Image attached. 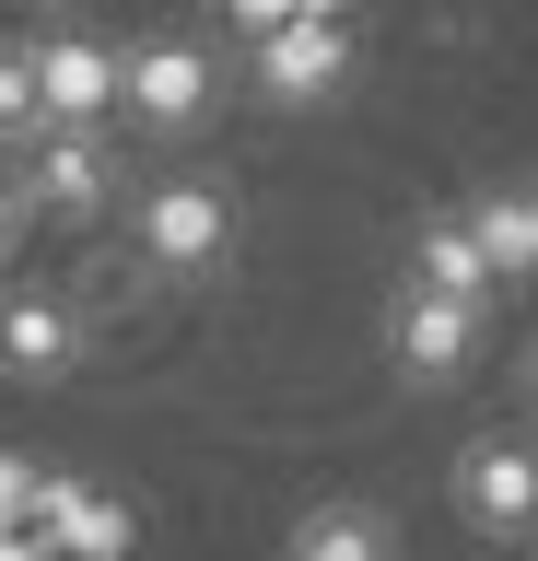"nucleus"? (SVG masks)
<instances>
[{
	"instance_id": "13",
	"label": "nucleus",
	"mask_w": 538,
	"mask_h": 561,
	"mask_svg": "<svg viewBox=\"0 0 538 561\" xmlns=\"http://www.w3.org/2000/svg\"><path fill=\"white\" fill-rule=\"evenodd\" d=\"M47 129V94H36V47L24 35H0V152H24Z\"/></svg>"
},
{
	"instance_id": "4",
	"label": "nucleus",
	"mask_w": 538,
	"mask_h": 561,
	"mask_svg": "<svg viewBox=\"0 0 538 561\" xmlns=\"http://www.w3.org/2000/svg\"><path fill=\"white\" fill-rule=\"evenodd\" d=\"M457 515L480 538H527L538 526V445L527 433H468L457 445Z\"/></svg>"
},
{
	"instance_id": "7",
	"label": "nucleus",
	"mask_w": 538,
	"mask_h": 561,
	"mask_svg": "<svg viewBox=\"0 0 538 561\" xmlns=\"http://www.w3.org/2000/svg\"><path fill=\"white\" fill-rule=\"evenodd\" d=\"M480 340H492V305H445V293H398L387 305V351H398V375H422V386L468 375Z\"/></svg>"
},
{
	"instance_id": "15",
	"label": "nucleus",
	"mask_w": 538,
	"mask_h": 561,
	"mask_svg": "<svg viewBox=\"0 0 538 561\" xmlns=\"http://www.w3.org/2000/svg\"><path fill=\"white\" fill-rule=\"evenodd\" d=\"M24 222H36V210H24V187L0 175V270H12V245H24Z\"/></svg>"
},
{
	"instance_id": "2",
	"label": "nucleus",
	"mask_w": 538,
	"mask_h": 561,
	"mask_svg": "<svg viewBox=\"0 0 538 561\" xmlns=\"http://www.w3.org/2000/svg\"><path fill=\"white\" fill-rule=\"evenodd\" d=\"M12 187H24V210H59V222H94L117 187V140L106 129H59L47 117L24 152H12Z\"/></svg>"
},
{
	"instance_id": "12",
	"label": "nucleus",
	"mask_w": 538,
	"mask_h": 561,
	"mask_svg": "<svg viewBox=\"0 0 538 561\" xmlns=\"http://www.w3.org/2000/svg\"><path fill=\"white\" fill-rule=\"evenodd\" d=\"M468 234H480L492 280H527V270H538V245H527V187H480V199H468Z\"/></svg>"
},
{
	"instance_id": "10",
	"label": "nucleus",
	"mask_w": 538,
	"mask_h": 561,
	"mask_svg": "<svg viewBox=\"0 0 538 561\" xmlns=\"http://www.w3.org/2000/svg\"><path fill=\"white\" fill-rule=\"evenodd\" d=\"M410 293L492 305V257H480V234H468V210H422V222H410Z\"/></svg>"
},
{
	"instance_id": "6",
	"label": "nucleus",
	"mask_w": 538,
	"mask_h": 561,
	"mask_svg": "<svg viewBox=\"0 0 538 561\" xmlns=\"http://www.w3.org/2000/svg\"><path fill=\"white\" fill-rule=\"evenodd\" d=\"M24 47H36L47 117H59V129H106V105H117V47H106V35H94V24H36Z\"/></svg>"
},
{
	"instance_id": "9",
	"label": "nucleus",
	"mask_w": 538,
	"mask_h": 561,
	"mask_svg": "<svg viewBox=\"0 0 538 561\" xmlns=\"http://www.w3.org/2000/svg\"><path fill=\"white\" fill-rule=\"evenodd\" d=\"M0 363L36 375V386H59L82 363V316L59 305V293H36V280H12V293H0Z\"/></svg>"
},
{
	"instance_id": "1",
	"label": "nucleus",
	"mask_w": 538,
	"mask_h": 561,
	"mask_svg": "<svg viewBox=\"0 0 538 561\" xmlns=\"http://www.w3.org/2000/svg\"><path fill=\"white\" fill-rule=\"evenodd\" d=\"M129 245H141L152 270H211L222 245H234V187L222 175H152L141 210H129Z\"/></svg>"
},
{
	"instance_id": "17",
	"label": "nucleus",
	"mask_w": 538,
	"mask_h": 561,
	"mask_svg": "<svg viewBox=\"0 0 538 561\" xmlns=\"http://www.w3.org/2000/svg\"><path fill=\"white\" fill-rule=\"evenodd\" d=\"M527 410H538V340H527Z\"/></svg>"
},
{
	"instance_id": "18",
	"label": "nucleus",
	"mask_w": 538,
	"mask_h": 561,
	"mask_svg": "<svg viewBox=\"0 0 538 561\" xmlns=\"http://www.w3.org/2000/svg\"><path fill=\"white\" fill-rule=\"evenodd\" d=\"M36 561H71V550H47V538H36Z\"/></svg>"
},
{
	"instance_id": "14",
	"label": "nucleus",
	"mask_w": 538,
	"mask_h": 561,
	"mask_svg": "<svg viewBox=\"0 0 538 561\" xmlns=\"http://www.w3.org/2000/svg\"><path fill=\"white\" fill-rule=\"evenodd\" d=\"M36 480H47L36 456H24V445H0V526H36Z\"/></svg>"
},
{
	"instance_id": "16",
	"label": "nucleus",
	"mask_w": 538,
	"mask_h": 561,
	"mask_svg": "<svg viewBox=\"0 0 538 561\" xmlns=\"http://www.w3.org/2000/svg\"><path fill=\"white\" fill-rule=\"evenodd\" d=\"M515 187H527V245H538V175H515Z\"/></svg>"
},
{
	"instance_id": "8",
	"label": "nucleus",
	"mask_w": 538,
	"mask_h": 561,
	"mask_svg": "<svg viewBox=\"0 0 538 561\" xmlns=\"http://www.w3.org/2000/svg\"><path fill=\"white\" fill-rule=\"evenodd\" d=\"M36 538L71 550V561H117V550H129V503L94 491L82 468H47V480H36Z\"/></svg>"
},
{
	"instance_id": "5",
	"label": "nucleus",
	"mask_w": 538,
	"mask_h": 561,
	"mask_svg": "<svg viewBox=\"0 0 538 561\" xmlns=\"http://www.w3.org/2000/svg\"><path fill=\"white\" fill-rule=\"evenodd\" d=\"M352 12H328V0H305L270 47H257V94H282V105H317V94H340L352 82Z\"/></svg>"
},
{
	"instance_id": "11",
	"label": "nucleus",
	"mask_w": 538,
	"mask_h": 561,
	"mask_svg": "<svg viewBox=\"0 0 538 561\" xmlns=\"http://www.w3.org/2000/svg\"><path fill=\"white\" fill-rule=\"evenodd\" d=\"M293 561H398V538L375 503H305L293 515Z\"/></svg>"
},
{
	"instance_id": "3",
	"label": "nucleus",
	"mask_w": 538,
	"mask_h": 561,
	"mask_svg": "<svg viewBox=\"0 0 538 561\" xmlns=\"http://www.w3.org/2000/svg\"><path fill=\"white\" fill-rule=\"evenodd\" d=\"M117 94H129L141 129H187V117H211L222 70H211L199 35H129V47H117Z\"/></svg>"
}]
</instances>
